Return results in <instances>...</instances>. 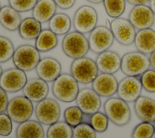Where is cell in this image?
<instances>
[{
  "instance_id": "4",
  "label": "cell",
  "mask_w": 155,
  "mask_h": 138,
  "mask_svg": "<svg viewBox=\"0 0 155 138\" xmlns=\"http://www.w3.org/2000/svg\"><path fill=\"white\" fill-rule=\"evenodd\" d=\"M62 49L70 58L75 59L84 57L90 50L88 39L78 31L69 32L62 39Z\"/></svg>"
},
{
  "instance_id": "8",
  "label": "cell",
  "mask_w": 155,
  "mask_h": 138,
  "mask_svg": "<svg viewBox=\"0 0 155 138\" xmlns=\"http://www.w3.org/2000/svg\"><path fill=\"white\" fill-rule=\"evenodd\" d=\"M6 111L13 121L21 123L31 117L33 113V105L32 102L25 96H19L8 102Z\"/></svg>"
},
{
  "instance_id": "37",
  "label": "cell",
  "mask_w": 155,
  "mask_h": 138,
  "mask_svg": "<svg viewBox=\"0 0 155 138\" xmlns=\"http://www.w3.org/2000/svg\"><path fill=\"white\" fill-rule=\"evenodd\" d=\"M13 128L12 120L7 113L0 114V135L7 136L10 134Z\"/></svg>"
},
{
  "instance_id": "11",
  "label": "cell",
  "mask_w": 155,
  "mask_h": 138,
  "mask_svg": "<svg viewBox=\"0 0 155 138\" xmlns=\"http://www.w3.org/2000/svg\"><path fill=\"white\" fill-rule=\"evenodd\" d=\"M110 28L114 38L120 44L128 46L134 43L136 29L128 19L120 17L115 18L111 22Z\"/></svg>"
},
{
  "instance_id": "32",
  "label": "cell",
  "mask_w": 155,
  "mask_h": 138,
  "mask_svg": "<svg viewBox=\"0 0 155 138\" xmlns=\"http://www.w3.org/2000/svg\"><path fill=\"white\" fill-rule=\"evenodd\" d=\"M154 133L152 123L142 122L134 127L131 133V138H151Z\"/></svg>"
},
{
  "instance_id": "46",
  "label": "cell",
  "mask_w": 155,
  "mask_h": 138,
  "mask_svg": "<svg viewBox=\"0 0 155 138\" xmlns=\"http://www.w3.org/2000/svg\"><path fill=\"white\" fill-rule=\"evenodd\" d=\"M153 126H154V131H155V122H154V123Z\"/></svg>"
},
{
  "instance_id": "29",
  "label": "cell",
  "mask_w": 155,
  "mask_h": 138,
  "mask_svg": "<svg viewBox=\"0 0 155 138\" xmlns=\"http://www.w3.org/2000/svg\"><path fill=\"white\" fill-rule=\"evenodd\" d=\"M107 14L111 18H119L125 12V0H104Z\"/></svg>"
},
{
  "instance_id": "7",
  "label": "cell",
  "mask_w": 155,
  "mask_h": 138,
  "mask_svg": "<svg viewBox=\"0 0 155 138\" xmlns=\"http://www.w3.org/2000/svg\"><path fill=\"white\" fill-rule=\"evenodd\" d=\"M97 13L92 6L84 5L78 8L73 16V25L75 31L90 33L97 25Z\"/></svg>"
},
{
  "instance_id": "45",
  "label": "cell",
  "mask_w": 155,
  "mask_h": 138,
  "mask_svg": "<svg viewBox=\"0 0 155 138\" xmlns=\"http://www.w3.org/2000/svg\"><path fill=\"white\" fill-rule=\"evenodd\" d=\"M2 72H3V71H2V67H1V65H0V77H1V75H2Z\"/></svg>"
},
{
  "instance_id": "6",
  "label": "cell",
  "mask_w": 155,
  "mask_h": 138,
  "mask_svg": "<svg viewBox=\"0 0 155 138\" xmlns=\"http://www.w3.org/2000/svg\"><path fill=\"white\" fill-rule=\"evenodd\" d=\"M12 60L15 67L25 72L29 71L36 68L40 61V53L31 45H21L15 50Z\"/></svg>"
},
{
  "instance_id": "34",
  "label": "cell",
  "mask_w": 155,
  "mask_h": 138,
  "mask_svg": "<svg viewBox=\"0 0 155 138\" xmlns=\"http://www.w3.org/2000/svg\"><path fill=\"white\" fill-rule=\"evenodd\" d=\"M72 138H96V131L90 123L82 122L73 128Z\"/></svg>"
},
{
  "instance_id": "33",
  "label": "cell",
  "mask_w": 155,
  "mask_h": 138,
  "mask_svg": "<svg viewBox=\"0 0 155 138\" xmlns=\"http://www.w3.org/2000/svg\"><path fill=\"white\" fill-rule=\"evenodd\" d=\"M90 124L96 132L104 133L107 130L108 119L105 114L98 111L91 115Z\"/></svg>"
},
{
  "instance_id": "22",
  "label": "cell",
  "mask_w": 155,
  "mask_h": 138,
  "mask_svg": "<svg viewBox=\"0 0 155 138\" xmlns=\"http://www.w3.org/2000/svg\"><path fill=\"white\" fill-rule=\"evenodd\" d=\"M57 5L53 0H38L32 10V17L39 22H48L56 13Z\"/></svg>"
},
{
  "instance_id": "10",
  "label": "cell",
  "mask_w": 155,
  "mask_h": 138,
  "mask_svg": "<svg viewBox=\"0 0 155 138\" xmlns=\"http://www.w3.org/2000/svg\"><path fill=\"white\" fill-rule=\"evenodd\" d=\"M35 115L40 123L51 125L58 121L61 115V108L54 99L45 98L38 102L35 107Z\"/></svg>"
},
{
  "instance_id": "5",
  "label": "cell",
  "mask_w": 155,
  "mask_h": 138,
  "mask_svg": "<svg viewBox=\"0 0 155 138\" xmlns=\"http://www.w3.org/2000/svg\"><path fill=\"white\" fill-rule=\"evenodd\" d=\"M99 70L96 62L87 57L75 59L70 65V73L78 83H92L98 75Z\"/></svg>"
},
{
  "instance_id": "40",
  "label": "cell",
  "mask_w": 155,
  "mask_h": 138,
  "mask_svg": "<svg viewBox=\"0 0 155 138\" xmlns=\"http://www.w3.org/2000/svg\"><path fill=\"white\" fill-rule=\"evenodd\" d=\"M128 3L133 5H145V4L149 2L150 0H125Z\"/></svg>"
},
{
  "instance_id": "44",
  "label": "cell",
  "mask_w": 155,
  "mask_h": 138,
  "mask_svg": "<svg viewBox=\"0 0 155 138\" xmlns=\"http://www.w3.org/2000/svg\"><path fill=\"white\" fill-rule=\"evenodd\" d=\"M105 23H106V27H108V28H110L111 22H110L108 19H107L105 20Z\"/></svg>"
},
{
  "instance_id": "12",
  "label": "cell",
  "mask_w": 155,
  "mask_h": 138,
  "mask_svg": "<svg viewBox=\"0 0 155 138\" xmlns=\"http://www.w3.org/2000/svg\"><path fill=\"white\" fill-rule=\"evenodd\" d=\"M25 71L15 67L5 70L0 77V87L8 93H16L23 89L27 82Z\"/></svg>"
},
{
  "instance_id": "13",
  "label": "cell",
  "mask_w": 155,
  "mask_h": 138,
  "mask_svg": "<svg viewBox=\"0 0 155 138\" xmlns=\"http://www.w3.org/2000/svg\"><path fill=\"white\" fill-rule=\"evenodd\" d=\"M142 89L140 79L136 76H126L118 83L116 93L120 99L126 102H132L140 96Z\"/></svg>"
},
{
  "instance_id": "3",
  "label": "cell",
  "mask_w": 155,
  "mask_h": 138,
  "mask_svg": "<svg viewBox=\"0 0 155 138\" xmlns=\"http://www.w3.org/2000/svg\"><path fill=\"white\" fill-rule=\"evenodd\" d=\"M150 67L149 58L139 51L127 53L121 58L120 70L127 76H140Z\"/></svg>"
},
{
  "instance_id": "24",
  "label": "cell",
  "mask_w": 155,
  "mask_h": 138,
  "mask_svg": "<svg viewBox=\"0 0 155 138\" xmlns=\"http://www.w3.org/2000/svg\"><path fill=\"white\" fill-rule=\"evenodd\" d=\"M16 136V138H44V130L38 121L28 120L18 126Z\"/></svg>"
},
{
  "instance_id": "2",
  "label": "cell",
  "mask_w": 155,
  "mask_h": 138,
  "mask_svg": "<svg viewBox=\"0 0 155 138\" xmlns=\"http://www.w3.org/2000/svg\"><path fill=\"white\" fill-rule=\"evenodd\" d=\"M104 110L108 120L114 125L122 126L131 119V110L125 101L119 97H110L104 104Z\"/></svg>"
},
{
  "instance_id": "14",
  "label": "cell",
  "mask_w": 155,
  "mask_h": 138,
  "mask_svg": "<svg viewBox=\"0 0 155 138\" xmlns=\"http://www.w3.org/2000/svg\"><path fill=\"white\" fill-rule=\"evenodd\" d=\"M76 101L77 106L86 115L91 116L98 112L101 107L100 96L90 88H84L80 90Z\"/></svg>"
},
{
  "instance_id": "39",
  "label": "cell",
  "mask_w": 155,
  "mask_h": 138,
  "mask_svg": "<svg viewBox=\"0 0 155 138\" xmlns=\"http://www.w3.org/2000/svg\"><path fill=\"white\" fill-rule=\"evenodd\" d=\"M57 7L62 10H68L71 8L76 0H53Z\"/></svg>"
},
{
  "instance_id": "27",
  "label": "cell",
  "mask_w": 155,
  "mask_h": 138,
  "mask_svg": "<svg viewBox=\"0 0 155 138\" xmlns=\"http://www.w3.org/2000/svg\"><path fill=\"white\" fill-rule=\"evenodd\" d=\"M58 43L57 35L50 29H44L36 39L35 47L39 52H47L54 48Z\"/></svg>"
},
{
  "instance_id": "43",
  "label": "cell",
  "mask_w": 155,
  "mask_h": 138,
  "mask_svg": "<svg viewBox=\"0 0 155 138\" xmlns=\"http://www.w3.org/2000/svg\"><path fill=\"white\" fill-rule=\"evenodd\" d=\"M87 1L92 3V4H100L101 2H103L104 0H86Z\"/></svg>"
},
{
  "instance_id": "17",
  "label": "cell",
  "mask_w": 155,
  "mask_h": 138,
  "mask_svg": "<svg viewBox=\"0 0 155 138\" xmlns=\"http://www.w3.org/2000/svg\"><path fill=\"white\" fill-rule=\"evenodd\" d=\"M22 93L30 101L39 102L47 98L49 87L47 82L39 77L32 78L27 80L22 89Z\"/></svg>"
},
{
  "instance_id": "19",
  "label": "cell",
  "mask_w": 155,
  "mask_h": 138,
  "mask_svg": "<svg viewBox=\"0 0 155 138\" xmlns=\"http://www.w3.org/2000/svg\"><path fill=\"white\" fill-rule=\"evenodd\" d=\"M95 62L102 73L113 74L120 69L121 58L113 51L107 50L98 54Z\"/></svg>"
},
{
  "instance_id": "23",
  "label": "cell",
  "mask_w": 155,
  "mask_h": 138,
  "mask_svg": "<svg viewBox=\"0 0 155 138\" xmlns=\"http://www.w3.org/2000/svg\"><path fill=\"white\" fill-rule=\"evenodd\" d=\"M22 22L21 16L18 11L8 5H4L0 10V24L7 30H18Z\"/></svg>"
},
{
  "instance_id": "20",
  "label": "cell",
  "mask_w": 155,
  "mask_h": 138,
  "mask_svg": "<svg viewBox=\"0 0 155 138\" xmlns=\"http://www.w3.org/2000/svg\"><path fill=\"white\" fill-rule=\"evenodd\" d=\"M134 108L137 117L145 122H155V100L146 96H140L135 101Z\"/></svg>"
},
{
  "instance_id": "1",
  "label": "cell",
  "mask_w": 155,
  "mask_h": 138,
  "mask_svg": "<svg viewBox=\"0 0 155 138\" xmlns=\"http://www.w3.org/2000/svg\"><path fill=\"white\" fill-rule=\"evenodd\" d=\"M51 91L53 96L64 102L76 100L79 91L78 82L71 74L62 73L53 81Z\"/></svg>"
},
{
  "instance_id": "16",
  "label": "cell",
  "mask_w": 155,
  "mask_h": 138,
  "mask_svg": "<svg viewBox=\"0 0 155 138\" xmlns=\"http://www.w3.org/2000/svg\"><path fill=\"white\" fill-rule=\"evenodd\" d=\"M35 69L40 79L50 82L54 81L59 76L62 67L61 63L55 58L46 57L41 59Z\"/></svg>"
},
{
  "instance_id": "18",
  "label": "cell",
  "mask_w": 155,
  "mask_h": 138,
  "mask_svg": "<svg viewBox=\"0 0 155 138\" xmlns=\"http://www.w3.org/2000/svg\"><path fill=\"white\" fill-rule=\"evenodd\" d=\"M118 82L116 78L111 74L101 73L92 82V89L102 97H111L117 90Z\"/></svg>"
},
{
  "instance_id": "47",
  "label": "cell",
  "mask_w": 155,
  "mask_h": 138,
  "mask_svg": "<svg viewBox=\"0 0 155 138\" xmlns=\"http://www.w3.org/2000/svg\"><path fill=\"white\" fill-rule=\"evenodd\" d=\"M1 7H2L1 6V4H0V10H1Z\"/></svg>"
},
{
  "instance_id": "30",
  "label": "cell",
  "mask_w": 155,
  "mask_h": 138,
  "mask_svg": "<svg viewBox=\"0 0 155 138\" xmlns=\"http://www.w3.org/2000/svg\"><path fill=\"white\" fill-rule=\"evenodd\" d=\"M84 113L78 106H73L67 108L64 114L65 122L74 128L82 122Z\"/></svg>"
},
{
  "instance_id": "42",
  "label": "cell",
  "mask_w": 155,
  "mask_h": 138,
  "mask_svg": "<svg viewBox=\"0 0 155 138\" xmlns=\"http://www.w3.org/2000/svg\"><path fill=\"white\" fill-rule=\"evenodd\" d=\"M149 7H150V8L151 9V10L153 11V13L155 15V0H150L149 1Z\"/></svg>"
},
{
  "instance_id": "38",
  "label": "cell",
  "mask_w": 155,
  "mask_h": 138,
  "mask_svg": "<svg viewBox=\"0 0 155 138\" xmlns=\"http://www.w3.org/2000/svg\"><path fill=\"white\" fill-rule=\"evenodd\" d=\"M8 104L7 92L0 87V114L6 111Z\"/></svg>"
},
{
  "instance_id": "9",
  "label": "cell",
  "mask_w": 155,
  "mask_h": 138,
  "mask_svg": "<svg viewBox=\"0 0 155 138\" xmlns=\"http://www.w3.org/2000/svg\"><path fill=\"white\" fill-rule=\"evenodd\" d=\"M114 39L110 28L103 25L96 26L88 36L90 50L96 54L108 50L113 45Z\"/></svg>"
},
{
  "instance_id": "25",
  "label": "cell",
  "mask_w": 155,
  "mask_h": 138,
  "mask_svg": "<svg viewBox=\"0 0 155 138\" xmlns=\"http://www.w3.org/2000/svg\"><path fill=\"white\" fill-rule=\"evenodd\" d=\"M18 30L23 39L33 40L38 38L42 30L41 22L33 17H28L22 20Z\"/></svg>"
},
{
  "instance_id": "41",
  "label": "cell",
  "mask_w": 155,
  "mask_h": 138,
  "mask_svg": "<svg viewBox=\"0 0 155 138\" xmlns=\"http://www.w3.org/2000/svg\"><path fill=\"white\" fill-rule=\"evenodd\" d=\"M149 59L150 62V66L155 70V50L150 54V57Z\"/></svg>"
},
{
  "instance_id": "21",
  "label": "cell",
  "mask_w": 155,
  "mask_h": 138,
  "mask_svg": "<svg viewBox=\"0 0 155 138\" xmlns=\"http://www.w3.org/2000/svg\"><path fill=\"white\" fill-rule=\"evenodd\" d=\"M134 43L137 51L145 54H151L155 50V31L151 28L139 30Z\"/></svg>"
},
{
  "instance_id": "28",
  "label": "cell",
  "mask_w": 155,
  "mask_h": 138,
  "mask_svg": "<svg viewBox=\"0 0 155 138\" xmlns=\"http://www.w3.org/2000/svg\"><path fill=\"white\" fill-rule=\"evenodd\" d=\"M73 129L65 122H57L51 125L47 131V138H72Z\"/></svg>"
},
{
  "instance_id": "36",
  "label": "cell",
  "mask_w": 155,
  "mask_h": 138,
  "mask_svg": "<svg viewBox=\"0 0 155 138\" xmlns=\"http://www.w3.org/2000/svg\"><path fill=\"white\" fill-rule=\"evenodd\" d=\"M142 88L149 93H155V70L148 69L140 77Z\"/></svg>"
},
{
  "instance_id": "26",
  "label": "cell",
  "mask_w": 155,
  "mask_h": 138,
  "mask_svg": "<svg viewBox=\"0 0 155 138\" xmlns=\"http://www.w3.org/2000/svg\"><path fill=\"white\" fill-rule=\"evenodd\" d=\"M48 27L56 35H65L71 27V21L69 16L64 13H56L48 21Z\"/></svg>"
},
{
  "instance_id": "35",
  "label": "cell",
  "mask_w": 155,
  "mask_h": 138,
  "mask_svg": "<svg viewBox=\"0 0 155 138\" xmlns=\"http://www.w3.org/2000/svg\"><path fill=\"white\" fill-rule=\"evenodd\" d=\"M38 0H8V4L19 13L32 10Z\"/></svg>"
},
{
  "instance_id": "15",
  "label": "cell",
  "mask_w": 155,
  "mask_h": 138,
  "mask_svg": "<svg viewBox=\"0 0 155 138\" xmlns=\"http://www.w3.org/2000/svg\"><path fill=\"white\" fill-rule=\"evenodd\" d=\"M154 14L149 6L139 5L130 11L128 20L135 29L139 30L151 28L154 23Z\"/></svg>"
},
{
  "instance_id": "31",
  "label": "cell",
  "mask_w": 155,
  "mask_h": 138,
  "mask_svg": "<svg viewBox=\"0 0 155 138\" xmlns=\"http://www.w3.org/2000/svg\"><path fill=\"white\" fill-rule=\"evenodd\" d=\"M15 48L13 42L8 38L0 36V63H4L12 58Z\"/></svg>"
}]
</instances>
